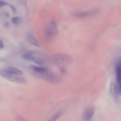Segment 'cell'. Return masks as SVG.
Masks as SVG:
<instances>
[{
	"mask_svg": "<svg viewBox=\"0 0 121 121\" xmlns=\"http://www.w3.org/2000/svg\"><path fill=\"white\" fill-rule=\"evenodd\" d=\"M52 59L53 62L60 67L67 66L72 62L71 57L69 55L64 54L57 53L53 55Z\"/></svg>",
	"mask_w": 121,
	"mask_h": 121,
	"instance_id": "obj_1",
	"label": "cell"
},
{
	"mask_svg": "<svg viewBox=\"0 0 121 121\" xmlns=\"http://www.w3.org/2000/svg\"><path fill=\"white\" fill-rule=\"evenodd\" d=\"M37 77L45 81L53 83H57L60 80V78L58 75L48 71L43 73H35Z\"/></svg>",
	"mask_w": 121,
	"mask_h": 121,
	"instance_id": "obj_2",
	"label": "cell"
},
{
	"mask_svg": "<svg viewBox=\"0 0 121 121\" xmlns=\"http://www.w3.org/2000/svg\"><path fill=\"white\" fill-rule=\"evenodd\" d=\"M1 76L4 79L14 82L19 83H24L26 82V79L24 78L12 74L7 72L4 69L0 70Z\"/></svg>",
	"mask_w": 121,
	"mask_h": 121,
	"instance_id": "obj_3",
	"label": "cell"
},
{
	"mask_svg": "<svg viewBox=\"0 0 121 121\" xmlns=\"http://www.w3.org/2000/svg\"><path fill=\"white\" fill-rule=\"evenodd\" d=\"M58 29L56 23L51 21L47 27L46 30V35L48 39H52L55 37L57 34Z\"/></svg>",
	"mask_w": 121,
	"mask_h": 121,
	"instance_id": "obj_4",
	"label": "cell"
},
{
	"mask_svg": "<svg viewBox=\"0 0 121 121\" xmlns=\"http://www.w3.org/2000/svg\"><path fill=\"white\" fill-rule=\"evenodd\" d=\"M117 83V88L118 93L121 94V58L119 59L115 66Z\"/></svg>",
	"mask_w": 121,
	"mask_h": 121,
	"instance_id": "obj_5",
	"label": "cell"
},
{
	"mask_svg": "<svg viewBox=\"0 0 121 121\" xmlns=\"http://www.w3.org/2000/svg\"><path fill=\"white\" fill-rule=\"evenodd\" d=\"M99 12V10L94 9L86 11L77 13H75L74 15L76 17H85L95 15L98 13Z\"/></svg>",
	"mask_w": 121,
	"mask_h": 121,
	"instance_id": "obj_6",
	"label": "cell"
},
{
	"mask_svg": "<svg viewBox=\"0 0 121 121\" xmlns=\"http://www.w3.org/2000/svg\"><path fill=\"white\" fill-rule=\"evenodd\" d=\"M26 37L27 40L30 44L37 47L40 46L39 42L31 33H27Z\"/></svg>",
	"mask_w": 121,
	"mask_h": 121,
	"instance_id": "obj_7",
	"label": "cell"
},
{
	"mask_svg": "<svg viewBox=\"0 0 121 121\" xmlns=\"http://www.w3.org/2000/svg\"><path fill=\"white\" fill-rule=\"evenodd\" d=\"M4 69L8 73L14 75L20 76L23 74L22 71L12 66L8 67Z\"/></svg>",
	"mask_w": 121,
	"mask_h": 121,
	"instance_id": "obj_8",
	"label": "cell"
},
{
	"mask_svg": "<svg viewBox=\"0 0 121 121\" xmlns=\"http://www.w3.org/2000/svg\"><path fill=\"white\" fill-rule=\"evenodd\" d=\"M94 112V108L92 107L87 108L85 110L84 113V116L86 120H89L92 118Z\"/></svg>",
	"mask_w": 121,
	"mask_h": 121,
	"instance_id": "obj_9",
	"label": "cell"
},
{
	"mask_svg": "<svg viewBox=\"0 0 121 121\" xmlns=\"http://www.w3.org/2000/svg\"><path fill=\"white\" fill-rule=\"evenodd\" d=\"M30 68L36 73H41L48 71L47 68L45 67H38L33 65H30Z\"/></svg>",
	"mask_w": 121,
	"mask_h": 121,
	"instance_id": "obj_10",
	"label": "cell"
},
{
	"mask_svg": "<svg viewBox=\"0 0 121 121\" xmlns=\"http://www.w3.org/2000/svg\"><path fill=\"white\" fill-rule=\"evenodd\" d=\"M110 90L112 95H116L118 93L117 86L113 82H111L110 85Z\"/></svg>",
	"mask_w": 121,
	"mask_h": 121,
	"instance_id": "obj_11",
	"label": "cell"
},
{
	"mask_svg": "<svg viewBox=\"0 0 121 121\" xmlns=\"http://www.w3.org/2000/svg\"><path fill=\"white\" fill-rule=\"evenodd\" d=\"M22 57L25 60L33 61L35 57L31 54L27 53L23 54L22 55Z\"/></svg>",
	"mask_w": 121,
	"mask_h": 121,
	"instance_id": "obj_12",
	"label": "cell"
},
{
	"mask_svg": "<svg viewBox=\"0 0 121 121\" xmlns=\"http://www.w3.org/2000/svg\"><path fill=\"white\" fill-rule=\"evenodd\" d=\"M33 61L40 65H44L45 63V61L37 57H35Z\"/></svg>",
	"mask_w": 121,
	"mask_h": 121,
	"instance_id": "obj_13",
	"label": "cell"
},
{
	"mask_svg": "<svg viewBox=\"0 0 121 121\" xmlns=\"http://www.w3.org/2000/svg\"><path fill=\"white\" fill-rule=\"evenodd\" d=\"M63 112V111L62 110H59L54 115L50 120L52 121H55L62 115Z\"/></svg>",
	"mask_w": 121,
	"mask_h": 121,
	"instance_id": "obj_14",
	"label": "cell"
},
{
	"mask_svg": "<svg viewBox=\"0 0 121 121\" xmlns=\"http://www.w3.org/2000/svg\"><path fill=\"white\" fill-rule=\"evenodd\" d=\"M21 21L20 17H15L12 18V21L13 23L15 24H19Z\"/></svg>",
	"mask_w": 121,
	"mask_h": 121,
	"instance_id": "obj_15",
	"label": "cell"
},
{
	"mask_svg": "<svg viewBox=\"0 0 121 121\" xmlns=\"http://www.w3.org/2000/svg\"><path fill=\"white\" fill-rule=\"evenodd\" d=\"M60 72L63 74H65L66 72V70L64 67H61L60 69Z\"/></svg>",
	"mask_w": 121,
	"mask_h": 121,
	"instance_id": "obj_16",
	"label": "cell"
},
{
	"mask_svg": "<svg viewBox=\"0 0 121 121\" xmlns=\"http://www.w3.org/2000/svg\"><path fill=\"white\" fill-rule=\"evenodd\" d=\"M8 4L7 3L4 1H0V6L3 5H6Z\"/></svg>",
	"mask_w": 121,
	"mask_h": 121,
	"instance_id": "obj_17",
	"label": "cell"
},
{
	"mask_svg": "<svg viewBox=\"0 0 121 121\" xmlns=\"http://www.w3.org/2000/svg\"><path fill=\"white\" fill-rule=\"evenodd\" d=\"M4 47V45L2 40L1 39H0V49L3 48Z\"/></svg>",
	"mask_w": 121,
	"mask_h": 121,
	"instance_id": "obj_18",
	"label": "cell"
},
{
	"mask_svg": "<svg viewBox=\"0 0 121 121\" xmlns=\"http://www.w3.org/2000/svg\"><path fill=\"white\" fill-rule=\"evenodd\" d=\"M4 26L6 27H8L9 26V23L8 22H5L4 24Z\"/></svg>",
	"mask_w": 121,
	"mask_h": 121,
	"instance_id": "obj_19",
	"label": "cell"
}]
</instances>
